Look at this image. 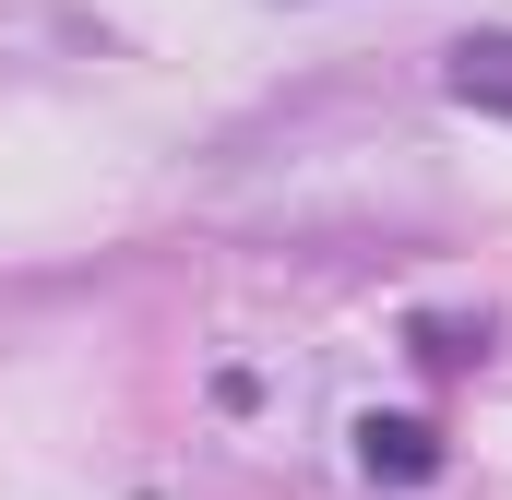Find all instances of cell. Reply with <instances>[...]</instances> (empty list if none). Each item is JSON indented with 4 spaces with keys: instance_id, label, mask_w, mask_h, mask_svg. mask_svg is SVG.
Segmentation results:
<instances>
[{
    "instance_id": "obj_1",
    "label": "cell",
    "mask_w": 512,
    "mask_h": 500,
    "mask_svg": "<svg viewBox=\"0 0 512 500\" xmlns=\"http://www.w3.org/2000/svg\"><path fill=\"white\" fill-rule=\"evenodd\" d=\"M358 477L370 489H429L441 477V429L429 417H358Z\"/></svg>"
},
{
    "instance_id": "obj_2",
    "label": "cell",
    "mask_w": 512,
    "mask_h": 500,
    "mask_svg": "<svg viewBox=\"0 0 512 500\" xmlns=\"http://www.w3.org/2000/svg\"><path fill=\"white\" fill-rule=\"evenodd\" d=\"M441 84H453L465 108H489V120H512V36H501V24L453 36V48H441Z\"/></svg>"
},
{
    "instance_id": "obj_3",
    "label": "cell",
    "mask_w": 512,
    "mask_h": 500,
    "mask_svg": "<svg viewBox=\"0 0 512 500\" xmlns=\"http://www.w3.org/2000/svg\"><path fill=\"white\" fill-rule=\"evenodd\" d=\"M405 358H417V370H465V358H489V310H477V322H465V310H417V322H405Z\"/></svg>"
}]
</instances>
